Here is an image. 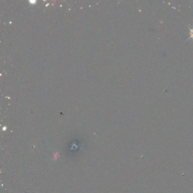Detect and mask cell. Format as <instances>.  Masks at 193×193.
I'll return each instance as SVG.
<instances>
[{
	"instance_id": "1",
	"label": "cell",
	"mask_w": 193,
	"mask_h": 193,
	"mask_svg": "<svg viewBox=\"0 0 193 193\" xmlns=\"http://www.w3.org/2000/svg\"><path fill=\"white\" fill-rule=\"evenodd\" d=\"M188 28L190 30V37L188 39V40H187L186 42H188V40H189L191 39H193V28H190V27H188Z\"/></svg>"
}]
</instances>
